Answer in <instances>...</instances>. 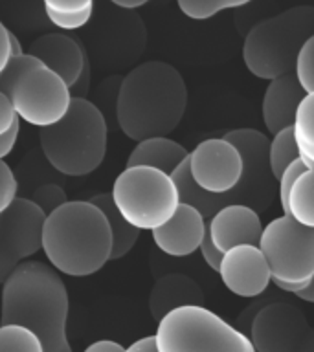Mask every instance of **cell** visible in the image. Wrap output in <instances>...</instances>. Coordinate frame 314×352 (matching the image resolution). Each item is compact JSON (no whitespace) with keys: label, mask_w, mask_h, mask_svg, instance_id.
<instances>
[{"label":"cell","mask_w":314,"mask_h":352,"mask_svg":"<svg viewBox=\"0 0 314 352\" xmlns=\"http://www.w3.org/2000/svg\"><path fill=\"white\" fill-rule=\"evenodd\" d=\"M186 81L175 66L147 60L123 77L116 99V120L132 142L167 136L186 114Z\"/></svg>","instance_id":"1"},{"label":"cell","mask_w":314,"mask_h":352,"mask_svg":"<svg viewBox=\"0 0 314 352\" xmlns=\"http://www.w3.org/2000/svg\"><path fill=\"white\" fill-rule=\"evenodd\" d=\"M68 292L59 275L43 263H22L2 288L0 324H22L39 336L44 352H72L66 334Z\"/></svg>","instance_id":"2"},{"label":"cell","mask_w":314,"mask_h":352,"mask_svg":"<svg viewBox=\"0 0 314 352\" xmlns=\"http://www.w3.org/2000/svg\"><path fill=\"white\" fill-rule=\"evenodd\" d=\"M43 252L61 274L70 277L98 274L112 255L109 220L90 200H68L46 214Z\"/></svg>","instance_id":"3"},{"label":"cell","mask_w":314,"mask_h":352,"mask_svg":"<svg viewBox=\"0 0 314 352\" xmlns=\"http://www.w3.org/2000/svg\"><path fill=\"white\" fill-rule=\"evenodd\" d=\"M224 138L241 151L242 162H244L241 182L237 184L236 189H231L222 197L206 192L193 182L187 160H184L171 175L180 195V202L189 204L198 209L204 214V219H211L220 208L230 206V204H242L261 213L272 204L274 184L278 182L270 169V140L266 134L255 129H237V131L226 132Z\"/></svg>","instance_id":"4"},{"label":"cell","mask_w":314,"mask_h":352,"mask_svg":"<svg viewBox=\"0 0 314 352\" xmlns=\"http://www.w3.org/2000/svg\"><path fill=\"white\" fill-rule=\"evenodd\" d=\"M39 140L44 158L57 173L87 176L103 164L109 129L96 104L85 98H72L65 118L41 129Z\"/></svg>","instance_id":"5"},{"label":"cell","mask_w":314,"mask_h":352,"mask_svg":"<svg viewBox=\"0 0 314 352\" xmlns=\"http://www.w3.org/2000/svg\"><path fill=\"white\" fill-rule=\"evenodd\" d=\"M314 35V6H296L258 22L242 44L248 72L272 81L296 70L303 44Z\"/></svg>","instance_id":"6"},{"label":"cell","mask_w":314,"mask_h":352,"mask_svg":"<svg viewBox=\"0 0 314 352\" xmlns=\"http://www.w3.org/2000/svg\"><path fill=\"white\" fill-rule=\"evenodd\" d=\"M154 341L158 352H255L247 334L204 305H186L165 314Z\"/></svg>","instance_id":"7"},{"label":"cell","mask_w":314,"mask_h":352,"mask_svg":"<svg viewBox=\"0 0 314 352\" xmlns=\"http://www.w3.org/2000/svg\"><path fill=\"white\" fill-rule=\"evenodd\" d=\"M110 195L121 217L140 231L164 226L180 206L173 176L143 165L121 170Z\"/></svg>","instance_id":"8"},{"label":"cell","mask_w":314,"mask_h":352,"mask_svg":"<svg viewBox=\"0 0 314 352\" xmlns=\"http://www.w3.org/2000/svg\"><path fill=\"white\" fill-rule=\"evenodd\" d=\"M259 248L269 263L274 285H308L313 279L314 230L297 224L289 214L264 226Z\"/></svg>","instance_id":"9"},{"label":"cell","mask_w":314,"mask_h":352,"mask_svg":"<svg viewBox=\"0 0 314 352\" xmlns=\"http://www.w3.org/2000/svg\"><path fill=\"white\" fill-rule=\"evenodd\" d=\"M10 99L19 120L44 129L65 118L72 103V88L35 57L17 77Z\"/></svg>","instance_id":"10"},{"label":"cell","mask_w":314,"mask_h":352,"mask_svg":"<svg viewBox=\"0 0 314 352\" xmlns=\"http://www.w3.org/2000/svg\"><path fill=\"white\" fill-rule=\"evenodd\" d=\"M46 214L30 198H17L0 213V285L28 257L43 250V226Z\"/></svg>","instance_id":"11"},{"label":"cell","mask_w":314,"mask_h":352,"mask_svg":"<svg viewBox=\"0 0 314 352\" xmlns=\"http://www.w3.org/2000/svg\"><path fill=\"white\" fill-rule=\"evenodd\" d=\"M193 182L202 191L222 197L241 182L244 162L241 151L222 138H209L193 148L187 158Z\"/></svg>","instance_id":"12"},{"label":"cell","mask_w":314,"mask_h":352,"mask_svg":"<svg viewBox=\"0 0 314 352\" xmlns=\"http://www.w3.org/2000/svg\"><path fill=\"white\" fill-rule=\"evenodd\" d=\"M307 330V318L300 308L275 301L255 314L248 338L255 352H294Z\"/></svg>","instance_id":"13"},{"label":"cell","mask_w":314,"mask_h":352,"mask_svg":"<svg viewBox=\"0 0 314 352\" xmlns=\"http://www.w3.org/2000/svg\"><path fill=\"white\" fill-rule=\"evenodd\" d=\"M220 280L237 297H258L269 288L272 274L261 248L241 244L222 253Z\"/></svg>","instance_id":"14"},{"label":"cell","mask_w":314,"mask_h":352,"mask_svg":"<svg viewBox=\"0 0 314 352\" xmlns=\"http://www.w3.org/2000/svg\"><path fill=\"white\" fill-rule=\"evenodd\" d=\"M151 233L154 244L162 253L171 257H187L200 250L204 236L208 233V220L198 209L180 202L175 214Z\"/></svg>","instance_id":"15"},{"label":"cell","mask_w":314,"mask_h":352,"mask_svg":"<svg viewBox=\"0 0 314 352\" xmlns=\"http://www.w3.org/2000/svg\"><path fill=\"white\" fill-rule=\"evenodd\" d=\"M263 228L258 211L242 204L224 206L208 219L209 239L222 253L241 244L259 246Z\"/></svg>","instance_id":"16"},{"label":"cell","mask_w":314,"mask_h":352,"mask_svg":"<svg viewBox=\"0 0 314 352\" xmlns=\"http://www.w3.org/2000/svg\"><path fill=\"white\" fill-rule=\"evenodd\" d=\"M30 55L37 57L46 68L55 72L70 88L81 81L87 70V55L76 38L63 33H48L30 46Z\"/></svg>","instance_id":"17"},{"label":"cell","mask_w":314,"mask_h":352,"mask_svg":"<svg viewBox=\"0 0 314 352\" xmlns=\"http://www.w3.org/2000/svg\"><path fill=\"white\" fill-rule=\"evenodd\" d=\"M305 94L296 72L283 74L269 82L263 96V121L272 136L281 129L294 125L297 107Z\"/></svg>","instance_id":"18"},{"label":"cell","mask_w":314,"mask_h":352,"mask_svg":"<svg viewBox=\"0 0 314 352\" xmlns=\"http://www.w3.org/2000/svg\"><path fill=\"white\" fill-rule=\"evenodd\" d=\"M204 296L200 286L187 275L169 274L160 277L154 283L151 297H149V310L156 321L165 314L186 305H202Z\"/></svg>","instance_id":"19"},{"label":"cell","mask_w":314,"mask_h":352,"mask_svg":"<svg viewBox=\"0 0 314 352\" xmlns=\"http://www.w3.org/2000/svg\"><path fill=\"white\" fill-rule=\"evenodd\" d=\"M189 153L184 145L167 136L147 138L136 143L127 160V167H153V169L164 170L167 175H173V170L187 160Z\"/></svg>","instance_id":"20"},{"label":"cell","mask_w":314,"mask_h":352,"mask_svg":"<svg viewBox=\"0 0 314 352\" xmlns=\"http://www.w3.org/2000/svg\"><path fill=\"white\" fill-rule=\"evenodd\" d=\"M90 202L96 204L101 211L105 213L107 220H109L110 233H112V255H110V261H116V258L125 257L127 253L131 252L134 244L138 242V236H140V230H136L134 226H131L127 222L121 213L116 208L114 200H112V195L110 192H101V195H96V197L90 198Z\"/></svg>","instance_id":"21"},{"label":"cell","mask_w":314,"mask_h":352,"mask_svg":"<svg viewBox=\"0 0 314 352\" xmlns=\"http://www.w3.org/2000/svg\"><path fill=\"white\" fill-rule=\"evenodd\" d=\"M289 217L297 224L314 230V167L297 176L289 195Z\"/></svg>","instance_id":"22"},{"label":"cell","mask_w":314,"mask_h":352,"mask_svg":"<svg viewBox=\"0 0 314 352\" xmlns=\"http://www.w3.org/2000/svg\"><path fill=\"white\" fill-rule=\"evenodd\" d=\"M292 131L300 158L307 167H314V92L305 94V98L302 99Z\"/></svg>","instance_id":"23"},{"label":"cell","mask_w":314,"mask_h":352,"mask_svg":"<svg viewBox=\"0 0 314 352\" xmlns=\"http://www.w3.org/2000/svg\"><path fill=\"white\" fill-rule=\"evenodd\" d=\"M269 160L270 169L275 180H280V176L291 167L296 160H300V151H297L296 140H294V131L292 126L281 129L272 136L269 147Z\"/></svg>","instance_id":"24"},{"label":"cell","mask_w":314,"mask_h":352,"mask_svg":"<svg viewBox=\"0 0 314 352\" xmlns=\"http://www.w3.org/2000/svg\"><path fill=\"white\" fill-rule=\"evenodd\" d=\"M0 352H44V345L22 324H0Z\"/></svg>","instance_id":"25"},{"label":"cell","mask_w":314,"mask_h":352,"mask_svg":"<svg viewBox=\"0 0 314 352\" xmlns=\"http://www.w3.org/2000/svg\"><path fill=\"white\" fill-rule=\"evenodd\" d=\"M252 0H176V4L187 19L206 21L224 10H236L250 4Z\"/></svg>","instance_id":"26"},{"label":"cell","mask_w":314,"mask_h":352,"mask_svg":"<svg viewBox=\"0 0 314 352\" xmlns=\"http://www.w3.org/2000/svg\"><path fill=\"white\" fill-rule=\"evenodd\" d=\"M296 77L305 92H314V35L303 44L296 60Z\"/></svg>","instance_id":"27"},{"label":"cell","mask_w":314,"mask_h":352,"mask_svg":"<svg viewBox=\"0 0 314 352\" xmlns=\"http://www.w3.org/2000/svg\"><path fill=\"white\" fill-rule=\"evenodd\" d=\"M32 200L37 204L39 208L43 209L44 214H50L52 211L61 208L63 204L68 202V198H66V192L63 191V187L55 186V184H46V186L39 187Z\"/></svg>","instance_id":"28"},{"label":"cell","mask_w":314,"mask_h":352,"mask_svg":"<svg viewBox=\"0 0 314 352\" xmlns=\"http://www.w3.org/2000/svg\"><path fill=\"white\" fill-rule=\"evenodd\" d=\"M305 169H307V165H305V162L300 158L296 160V162L280 176V180H278V198H280V206L283 214L289 213V195H291L292 186H294V182H296L297 176L302 175Z\"/></svg>","instance_id":"29"},{"label":"cell","mask_w":314,"mask_h":352,"mask_svg":"<svg viewBox=\"0 0 314 352\" xmlns=\"http://www.w3.org/2000/svg\"><path fill=\"white\" fill-rule=\"evenodd\" d=\"M17 178L4 160H0V213H4L17 198Z\"/></svg>","instance_id":"30"},{"label":"cell","mask_w":314,"mask_h":352,"mask_svg":"<svg viewBox=\"0 0 314 352\" xmlns=\"http://www.w3.org/2000/svg\"><path fill=\"white\" fill-rule=\"evenodd\" d=\"M92 10L94 8H88V10L77 11V13H57V11L44 10V13L50 19V22L54 26L61 28V30H79V28H83L90 21Z\"/></svg>","instance_id":"31"},{"label":"cell","mask_w":314,"mask_h":352,"mask_svg":"<svg viewBox=\"0 0 314 352\" xmlns=\"http://www.w3.org/2000/svg\"><path fill=\"white\" fill-rule=\"evenodd\" d=\"M44 10L57 13H77V11L94 8V0H43Z\"/></svg>","instance_id":"32"},{"label":"cell","mask_w":314,"mask_h":352,"mask_svg":"<svg viewBox=\"0 0 314 352\" xmlns=\"http://www.w3.org/2000/svg\"><path fill=\"white\" fill-rule=\"evenodd\" d=\"M19 116H17V110L11 103L10 96H6L4 92H0V136L10 131L11 126L19 123Z\"/></svg>","instance_id":"33"},{"label":"cell","mask_w":314,"mask_h":352,"mask_svg":"<svg viewBox=\"0 0 314 352\" xmlns=\"http://www.w3.org/2000/svg\"><path fill=\"white\" fill-rule=\"evenodd\" d=\"M200 253H202L204 261H206V264H208L209 268L215 270V272H219L220 261H222V252L215 246L208 233H206L202 244H200Z\"/></svg>","instance_id":"34"},{"label":"cell","mask_w":314,"mask_h":352,"mask_svg":"<svg viewBox=\"0 0 314 352\" xmlns=\"http://www.w3.org/2000/svg\"><path fill=\"white\" fill-rule=\"evenodd\" d=\"M19 131H21V121L15 123V125L11 126L10 131L0 136V160H4L8 154L13 153L17 138H19Z\"/></svg>","instance_id":"35"},{"label":"cell","mask_w":314,"mask_h":352,"mask_svg":"<svg viewBox=\"0 0 314 352\" xmlns=\"http://www.w3.org/2000/svg\"><path fill=\"white\" fill-rule=\"evenodd\" d=\"M10 35L11 32L0 22V74L6 70V66L11 60V48H10Z\"/></svg>","instance_id":"36"},{"label":"cell","mask_w":314,"mask_h":352,"mask_svg":"<svg viewBox=\"0 0 314 352\" xmlns=\"http://www.w3.org/2000/svg\"><path fill=\"white\" fill-rule=\"evenodd\" d=\"M83 352H125V346L120 345L118 341L99 340L94 341L92 345H88Z\"/></svg>","instance_id":"37"},{"label":"cell","mask_w":314,"mask_h":352,"mask_svg":"<svg viewBox=\"0 0 314 352\" xmlns=\"http://www.w3.org/2000/svg\"><path fill=\"white\" fill-rule=\"evenodd\" d=\"M125 352H158V349H156V341H154V336H145V338H142V340L134 341L132 345L127 346Z\"/></svg>","instance_id":"38"},{"label":"cell","mask_w":314,"mask_h":352,"mask_svg":"<svg viewBox=\"0 0 314 352\" xmlns=\"http://www.w3.org/2000/svg\"><path fill=\"white\" fill-rule=\"evenodd\" d=\"M294 352H314V329L307 330V334L303 336V340L294 349Z\"/></svg>","instance_id":"39"},{"label":"cell","mask_w":314,"mask_h":352,"mask_svg":"<svg viewBox=\"0 0 314 352\" xmlns=\"http://www.w3.org/2000/svg\"><path fill=\"white\" fill-rule=\"evenodd\" d=\"M110 2L118 8H123V10H136V8L147 4L149 0H110Z\"/></svg>","instance_id":"40"},{"label":"cell","mask_w":314,"mask_h":352,"mask_svg":"<svg viewBox=\"0 0 314 352\" xmlns=\"http://www.w3.org/2000/svg\"><path fill=\"white\" fill-rule=\"evenodd\" d=\"M296 297H300L302 301L314 302V275H313V279L308 280V285L305 286L302 292H297Z\"/></svg>","instance_id":"41"},{"label":"cell","mask_w":314,"mask_h":352,"mask_svg":"<svg viewBox=\"0 0 314 352\" xmlns=\"http://www.w3.org/2000/svg\"><path fill=\"white\" fill-rule=\"evenodd\" d=\"M10 48H11V57H19V55L26 54V52H22L21 43H19V38H17V35H13V33L10 35Z\"/></svg>","instance_id":"42"}]
</instances>
